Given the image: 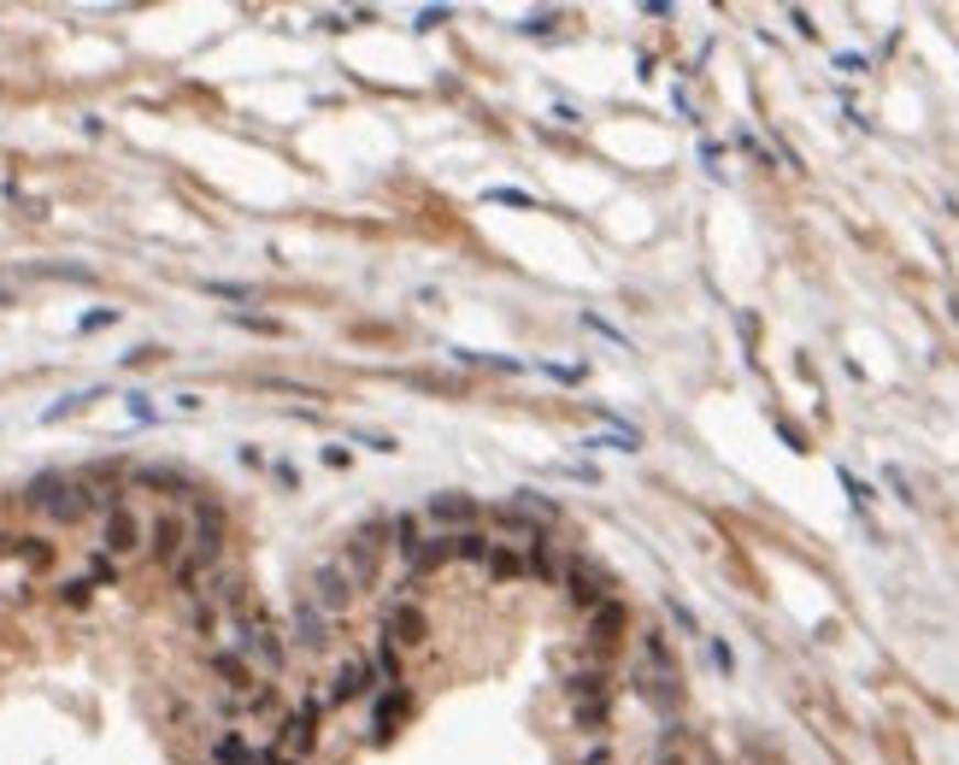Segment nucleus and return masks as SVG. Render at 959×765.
Returning a JSON list of instances; mask_svg holds the SVG:
<instances>
[{"instance_id":"obj_1","label":"nucleus","mask_w":959,"mask_h":765,"mask_svg":"<svg viewBox=\"0 0 959 765\" xmlns=\"http://www.w3.org/2000/svg\"><path fill=\"white\" fill-rule=\"evenodd\" d=\"M225 648L242 659V666L260 677V684H271V677L283 671V654H288V642L271 631V619H260V606L248 612V619H236V624H225Z\"/></svg>"},{"instance_id":"obj_2","label":"nucleus","mask_w":959,"mask_h":765,"mask_svg":"<svg viewBox=\"0 0 959 765\" xmlns=\"http://www.w3.org/2000/svg\"><path fill=\"white\" fill-rule=\"evenodd\" d=\"M636 689L647 707L672 712L677 707V659L660 642V631H642V654H636Z\"/></svg>"},{"instance_id":"obj_3","label":"nucleus","mask_w":959,"mask_h":765,"mask_svg":"<svg viewBox=\"0 0 959 765\" xmlns=\"http://www.w3.org/2000/svg\"><path fill=\"white\" fill-rule=\"evenodd\" d=\"M318 695L313 701H301L295 712H283L277 730H271V765H301L306 754H313V742H318Z\"/></svg>"},{"instance_id":"obj_4","label":"nucleus","mask_w":959,"mask_h":765,"mask_svg":"<svg viewBox=\"0 0 959 765\" xmlns=\"http://www.w3.org/2000/svg\"><path fill=\"white\" fill-rule=\"evenodd\" d=\"M359 594V577L341 566V554H330L324 566H313V583H306V601H313L318 612H330V619H341V612L353 606Z\"/></svg>"},{"instance_id":"obj_5","label":"nucleus","mask_w":959,"mask_h":765,"mask_svg":"<svg viewBox=\"0 0 959 765\" xmlns=\"http://www.w3.org/2000/svg\"><path fill=\"white\" fill-rule=\"evenodd\" d=\"M371 684H377V666H371L366 654H353V659H341V666H336L330 689L318 695V707H341V701H359V695H371Z\"/></svg>"},{"instance_id":"obj_6","label":"nucleus","mask_w":959,"mask_h":765,"mask_svg":"<svg viewBox=\"0 0 959 765\" xmlns=\"http://www.w3.org/2000/svg\"><path fill=\"white\" fill-rule=\"evenodd\" d=\"M142 542H148L142 518H135L124 501H118L112 513H107V524H100V554H112L118 566H124V554H135V548H142Z\"/></svg>"},{"instance_id":"obj_7","label":"nucleus","mask_w":959,"mask_h":765,"mask_svg":"<svg viewBox=\"0 0 959 765\" xmlns=\"http://www.w3.org/2000/svg\"><path fill=\"white\" fill-rule=\"evenodd\" d=\"M148 554L160 559V566H171L177 571V559L188 554V518L183 513H160L148 524Z\"/></svg>"},{"instance_id":"obj_8","label":"nucleus","mask_w":959,"mask_h":765,"mask_svg":"<svg viewBox=\"0 0 959 765\" xmlns=\"http://www.w3.org/2000/svg\"><path fill=\"white\" fill-rule=\"evenodd\" d=\"M559 577H565V589H571V601H577V606H589V612H595V606H607V601H612L601 566H589L584 554L565 559V571H559Z\"/></svg>"},{"instance_id":"obj_9","label":"nucleus","mask_w":959,"mask_h":765,"mask_svg":"<svg viewBox=\"0 0 959 765\" xmlns=\"http://www.w3.org/2000/svg\"><path fill=\"white\" fill-rule=\"evenodd\" d=\"M377 559H383V524H366V531L348 536V548H341V566H348L359 577V589L377 577Z\"/></svg>"},{"instance_id":"obj_10","label":"nucleus","mask_w":959,"mask_h":765,"mask_svg":"<svg viewBox=\"0 0 959 765\" xmlns=\"http://www.w3.org/2000/svg\"><path fill=\"white\" fill-rule=\"evenodd\" d=\"M212 765H271V742H253V730H218Z\"/></svg>"},{"instance_id":"obj_11","label":"nucleus","mask_w":959,"mask_h":765,"mask_svg":"<svg viewBox=\"0 0 959 765\" xmlns=\"http://www.w3.org/2000/svg\"><path fill=\"white\" fill-rule=\"evenodd\" d=\"M571 712H577V724L607 719V671H577L571 677Z\"/></svg>"},{"instance_id":"obj_12","label":"nucleus","mask_w":959,"mask_h":765,"mask_svg":"<svg viewBox=\"0 0 959 765\" xmlns=\"http://www.w3.org/2000/svg\"><path fill=\"white\" fill-rule=\"evenodd\" d=\"M424 518L442 524V536H459V531H477V501L471 495H431Z\"/></svg>"},{"instance_id":"obj_13","label":"nucleus","mask_w":959,"mask_h":765,"mask_svg":"<svg viewBox=\"0 0 959 765\" xmlns=\"http://www.w3.org/2000/svg\"><path fill=\"white\" fill-rule=\"evenodd\" d=\"M330 612H318L313 601H306V594H301V606H295V636H288V642H295V648H306V654H318V648H330Z\"/></svg>"},{"instance_id":"obj_14","label":"nucleus","mask_w":959,"mask_h":765,"mask_svg":"<svg viewBox=\"0 0 959 765\" xmlns=\"http://www.w3.org/2000/svg\"><path fill=\"white\" fill-rule=\"evenodd\" d=\"M448 559H459L454 536H424L413 554H406V577H431L436 566H448Z\"/></svg>"},{"instance_id":"obj_15","label":"nucleus","mask_w":959,"mask_h":765,"mask_svg":"<svg viewBox=\"0 0 959 765\" xmlns=\"http://www.w3.org/2000/svg\"><path fill=\"white\" fill-rule=\"evenodd\" d=\"M383 642H395V648H413V642H424V619L413 606H395L389 612V636Z\"/></svg>"},{"instance_id":"obj_16","label":"nucleus","mask_w":959,"mask_h":765,"mask_svg":"<svg viewBox=\"0 0 959 765\" xmlns=\"http://www.w3.org/2000/svg\"><path fill=\"white\" fill-rule=\"evenodd\" d=\"M401 712H406V689H383L377 707H371V736H389V724H395Z\"/></svg>"},{"instance_id":"obj_17","label":"nucleus","mask_w":959,"mask_h":765,"mask_svg":"<svg viewBox=\"0 0 959 765\" xmlns=\"http://www.w3.org/2000/svg\"><path fill=\"white\" fill-rule=\"evenodd\" d=\"M619 631H624V606H619V601L595 606V624H589V636L601 642V648H612V642H619Z\"/></svg>"},{"instance_id":"obj_18","label":"nucleus","mask_w":959,"mask_h":765,"mask_svg":"<svg viewBox=\"0 0 959 765\" xmlns=\"http://www.w3.org/2000/svg\"><path fill=\"white\" fill-rule=\"evenodd\" d=\"M135 483H148V489H183V495H188V478H183V471H171V466H148V471H135Z\"/></svg>"},{"instance_id":"obj_19","label":"nucleus","mask_w":959,"mask_h":765,"mask_svg":"<svg viewBox=\"0 0 959 765\" xmlns=\"http://www.w3.org/2000/svg\"><path fill=\"white\" fill-rule=\"evenodd\" d=\"M89 589H95L89 577H72V583H59V601L65 606H83V601H89Z\"/></svg>"},{"instance_id":"obj_20","label":"nucleus","mask_w":959,"mask_h":765,"mask_svg":"<svg viewBox=\"0 0 959 765\" xmlns=\"http://www.w3.org/2000/svg\"><path fill=\"white\" fill-rule=\"evenodd\" d=\"M0 306H7V288H0Z\"/></svg>"}]
</instances>
